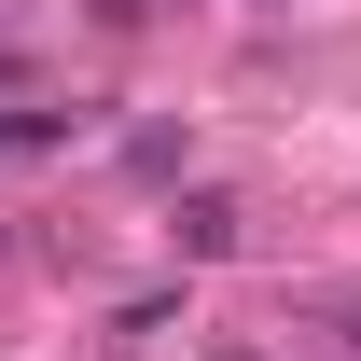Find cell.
<instances>
[{"label":"cell","mask_w":361,"mask_h":361,"mask_svg":"<svg viewBox=\"0 0 361 361\" xmlns=\"http://www.w3.org/2000/svg\"><path fill=\"white\" fill-rule=\"evenodd\" d=\"M167 236L195 250V264H223V250H236V209H223V195H195V209H167Z\"/></svg>","instance_id":"1"}]
</instances>
